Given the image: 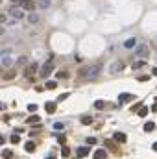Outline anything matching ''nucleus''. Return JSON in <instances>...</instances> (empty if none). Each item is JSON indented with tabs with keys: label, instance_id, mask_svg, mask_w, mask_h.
I'll list each match as a JSON object with an SVG mask.
<instances>
[{
	"label": "nucleus",
	"instance_id": "39",
	"mask_svg": "<svg viewBox=\"0 0 157 159\" xmlns=\"http://www.w3.org/2000/svg\"><path fill=\"white\" fill-rule=\"evenodd\" d=\"M150 111H154V113H155V111H157V104H154V106L150 107Z\"/></svg>",
	"mask_w": 157,
	"mask_h": 159
},
{
	"label": "nucleus",
	"instance_id": "42",
	"mask_svg": "<svg viewBox=\"0 0 157 159\" xmlns=\"http://www.w3.org/2000/svg\"><path fill=\"white\" fill-rule=\"evenodd\" d=\"M46 159H56V157H54V156H48V157H46Z\"/></svg>",
	"mask_w": 157,
	"mask_h": 159
},
{
	"label": "nucleus",
	"instance_id": "5",
	"mask_svg": "<svg viewBox=\"0 0 157 159\" xmlns=\"http://www.w3.org/2000/svg\"><path fill=\"white\" fill-rule=\"evenodd\" d=\"M9 17L22 19V17H24V9H21V7H9Z\"/></svg>",
	"mask_w": 157,
	"mask_h": 159
},
{
	"label": "nucleus",
	"instance_id": "10",
	"mask_svg": "<svg viewBox=\"0 0 157 159\" xmlns=\"http://www.w3.org/2000/svg\"><path fill=\"white\" fill-rule=\"evenodd\" d=\"M113 139H115V141H118V142H126V141H128L126 133H122V131H116V133L113 135Z\"/></svg>",
	"mask_w": 157,
	"mask_h": 159
},
{
	"label": "nucleus",
	"instance_id": "35",
	"mask_svg": "<svg viewBox=\"0 0 157 159\" xmlns=\"http://www.w3.org/2000/svg\"><path fill=\"white\" fill-rule=\"evenodd\" d=\"M137 80H139V81H148V80H150V76H139Z\"/></svg>",
	"mask_w": 157,
	"mask_h": 159
},
{
	"label": "nucleus",
	"instance_id": "26",
	"mask_svg": "<svg viewBox=\"0 0 157 159\" xmlns=\"http://www.w3.org/2000/svg\"><path fill=\"white\" fill-rule=\"evenodd\" d=\"M81 124H83V126H91V124H92V118H91V117H83V118H81Z\"/></svg>",
	"mask_w": 157,
	"mask_h": 159
},
{
	"label": "nucleus",
	"instance_id": "14",
	"mask_svg": "<svg viewBox=\"0 0 157 159\" xmlns=\"http://www.w3.org/2000/svg\"><path fill=\"white\" fill-rule=\"evenodd\" d=\"M28 22H31V24H37V22H39V15H37V13H30V15H28Z\"/></svg>",
	"mask_w": 157,
	"mask_h": 159
},
{
	"label": "nucleus",
	"instance_id": "16",
	"mask_svg": "<svg viewBox=\"0 0 157 159\" xmlns=\"http://www.w3.org/2000/svg\"><path fill=\"white\" fill-rule=\"evenodd\" d=\"M104 146H105V148H109V150H113V152L116 150L115 142H113V141H109V139H107V141H104Z\"/></svg>",
	"mask_w": 157,
	"mask_h": 159
},
{
	"label": "nucleus",
	"instance_id": "19",
	"mask_svg": "<svg viewBox=\"0 0 157 159\" xmlns=\"http://www.w3.org/2000/svg\"><path fill=\"white\" fill-rule=\"evenodd\" d=\"M39 120H41V118H39L37 115H31V117H30L28 120H26V122H28V124H35V126H37V124H39Z\"/></svg>",
	"mask_w": 157,
	"mask_h": 159
},
{
	"label": "nucleus",
	"instance_id": "38",
	"mask_svg": "<svg viewBox=\"0 0 157 159\" xmlns=\"http://www.w3.org/2000/svg\"><path fill=\"white\" fill-rule=\"evenodd\" d=\"M57 141H59L61 144H63V142H65V135H59V137H57Z\"/></svg>",
	"mask_w": 157,
	"mask_h": 159
},
{
	"label": "nucleus",
	"instance_id": "20",
	"mask_svg": "<svg viewBox=\"0 0 157 159\" xmlns=\"http://www.w3.org/2000/svg\"><path fill=\"white\" fill-rule=\"evenodd\" d=\"M155 130V122H146L144 124V131H154Z\"/></svg>",
	"mask_w": 157,
	"mask_h": 159
},
{
	"label": "nucleus",
	"instance_id": "2",
	"mask_svg": "<svg viewBox=\"0 0 157 159\" xmlns=\"http://www.w3.org/2000/svg\"><path fill=\"white\" fill-rule=\"evenodd\" d=\"M37 71H41V69H39V63H35V61H33V63H30L28 67L24 69V78H30V80H31Z\"/></svg>",
	"mask_w": 157,
	"mask_h": 159
},
{
	"label": "nucleus",
	"instance_id": "34",
	"mask_svg": "<svg viewBox=\"0 0 157 159\" xmlns=\"http://www.w3.org/2000/svg\"><path fill=\"white\" fill-rule=\"evenodd\" d=\"M87 144H96V139H94V137H89V139H87Z\"/></svg>",
	"mask_w": 157,
	"mask_h": 159
},
{
	"label": "nucleus",
	"instance_id": "25",
	"mask_svg": "<svg viewBox=\"0 0 157 159\" xmlns=\"http://www.w3.org/2000/svg\"><path fill=\"white\" fill-rule=\"evenodd\" d=\"M56 76H57L59 80H65V78H69V72H67V71H59Z\"/></svg>",
	"mask_w": 157,
	"mask_h": 159
},
{
	"label": "nucleus",
	"instance_id": "18",
	"mask_svg": "<svg viewBox=\"0 0 157 159\" xmlns=\"http://www.w3.org/2000/svg\"><path fill=\"white\" fill-rule=\"evenodd\" d=\"M94 157H96V159H105V157H107V154H105L104 150H96V152H94Z\"/></svg>",
	"mask_w": 157,
	"mask_h": 159
},
{
	"label": "nucleus",
	"instance_id": "11",
	"mask_svg": "<svg viewBox=\"0 0 157 159\" xmlns=\"http://www.w3.org/2000/svg\"><path fill=\"white\" fill-rule=\"evenodd\" d=\"M133 100V94H128V92H122V94L118 96V102L124 104V102H131Z\"/></svg>",
	"mask_w": 157,
	"mask_h": 159
},
{
	"label": "nucleus",
	"instance_id": "40",
	"mask_svg": "<svg viewBox=\"0 0 157 159\" xmlns=\"http://www.w3.org/2000/svg\"><path fill=\"white\" fill-rule=\"evenodd\" d=\"M152 74H154V76H157V67L154 69V71H152Z\"/></svg>",
	"mask_w": 157,
	"mask_h": 159
},
{
	"label": "nucleus",
	"instance_id": "3",
	"mask_svg": "<svg viewBox=\"0 0 157 159\" xmlns=\"http://www.w3.org/2000/svg\"><path fill=\"white\" fill-rule=\"evenodd\" d=\"M100 72H102V63H96V65H92V67L89 69V80H94V78H98V76H100Z\"/></svg>",
	"mask_w": 157,
	"mask_h": 159
},
{
	"label": "nucleus",
	"instance_id": "8",
	"mask_svg": "<svg viewBox=\"0 0 157 159\" xmlns=\"http://www.w3.org/2000/svg\"><path fill=\"white\" fill-rule=\"evenodd\" d=\"M89 154H91V148H87V146H80V148L76 150V157L81 159V157H87Z\"/></svg>",
	"mask_w": 157,
	"mask_h": 159
},
{
	"label": "nucleus",
	"instance_id": "12",
	"mask_svg": "<svg viewBox=\"0 0 157 159\" xmlns=\"http://www.w3.org/2000/svg\"><path fill=\"white\" fill-rule=\"evenodd\" d=\"M11 61H13V59H11V57L7 56V54H4V56H2V67H4V69L11 67Z\"/></svg>",
	"mask_w": 157,
	"mask_h": 159
},
{
	"label": "nucleus",
	"instance_id": "23",
	"mask_svg": "<svg viewBox=\"0 0 157 159\" xmlns=\"http://www.w3.org/2000/svg\"><path fill=\"white\" fill-rule=\"evenodd\" d=\"M39 6H41L43 9H48L50 7V0H39Z\"/></svg>",
	"mask_w": 157,
	"mask_h": 159
},
{
	"label": "nucleus",
	"instance_id": "27",
	"mask_svg": "<svg viewBox=\"0 0 157 159\" xmlns=\"http://www.w3.org/2000/svg\"><path fill=\"white\" fill-rule=\"evenodd\" d=\"M94 107H96V109H104V107H105V102H102V100H96V102H94Z\"/></svg>",
	"mask_w": 157,
	"mask_h": 159
},
{
	"label": "nucleus",
	"instance_id": "7",
	"mask_svg": "<svg viewBox=\"0 0 157 159\" xmlns=\"http://www.w3.org/2000/svg\"><path fill=\"white\" fill-rule=\"evenodd\" d=\"M21 9L33 11L35 9V2H33V0H21Z\"/></svg>",
	"mask_w": 157,
	"mask_h": 159
},
{
	"label": "nucleus",
	"instance_id": "13",
	"mask_svg": "<svg viewBox=\"0 0 157 159\" xmlns=\"http://www.w3.org/2000/svg\"><path fill=\"white\" fill-rule=\"evenodd\" d=\"M45 109H46V113H48V115H52L54 111H56V104H54V102H46L45 104Z\"/></svg>",
	"mask_w": 157,
	"mask_h": 159
},
{
	"label": "nucleus",
	"instance_id": "36",
	"mask_svg": "<svg viewBox=\"0 0 157 159\" xmlns=\"http://www.w3.org/2000/svg\"><path fill=\"white\" fill-rule=\"evenodd\" d=\"M61 128H63L61 122H56V124H54V130H61Z\"/></svg>",
	"mask_w": 157,
	"mask_h": 159
},
{
	"label": "nucleus",
	"instance_id": "24",
	"mask_svg": "<svg viewBox=\"0 0 157 159\" xmlns=\"http://www.w3.org/2000/svg\"><path fill=\"white\" fill-rule=\"evenodd\" d=\"M144 65H146V61H144V59H139V61H135V63H133V69H140V67H144Z\"/></svg>",
	"mask_w": 157,
	"mask_h": 159
},
{
	"label": "nucleus",
	"instance_id": "31",
	"mask_svg": "<svg viewBox=\"0 0 157 159\" xmlns=\"http://www.w3.org/2000/svg\"><path fill=\"white\" fill-rule=\"evenodd\" d=\"M28 111H30V113H35V111H37V104H30V106H28Z\"/></svg>",
	"mask_w": 157,
	"mask_h": 159
},
{
	"label": "nucleus",
	"instance_id": "17",
	"mask_svg": "<svg viewBox=\"0 0 157 159\" xmlns=\"http://www.w3.org/2000/svg\"><path fill=\"white\" fill-rule=\"evenodd\" d=\"M89 69H91V67H81L80 69V76H81V78H89Z\"/></svg>",
	"mask_w": 157,
	"mask_h": 159
},
{
	"label": "nucleus",
	"instance_id": "33",
	"mask_svg": "<svg viewBox=\"0 0 157 159\" xmlns=\"http://www.w3.org/2000/svg\"><path fill=\"white\" fill-rule=\"evenodd\" d=\"M69 98V92H65V94H59V98H57V102H63V100Z\"/></svg>",
	"mask_w": 157,
	"mask_h": 159
},
{
	"label": "nucleus",
	"instance_id": "28",
	"mask_svg": "<svg viewBox=\"0 0 157 159\" xmlns=\"http://www.w3.org/2000/svg\"><path fill=\"white\" fill-rule=\"evenodd\" d=\"M148 111H150V109H148V107H140V109H139V117H146V115H148Z\"/></svg>",
	"mask_w": 157,
	"mask_h": 159
},
{
	"label": "nucleus",
	"instance_id": "37",
	"mask_svg": "<svg viewBox=\"0 0 157 159\" xmlns=\"http://www.w3.org/2000/svg\"><path fill=\"white\" fill-rule=\"evenodd\" d=\"M61 154H63V157H69V154H70V152H69V148H63V152H61Z\"/></svg>",
	"mask_w": 157,
	"mask_h": 159
},
{
	"label": "nucleus",
	"instance_id": "30",
	"mask_svg": "<svg viewBox=\"0 0 157 159\" xmlns=\"http://www.w3.org/2000/svg\"><path fill=\"white\" fill-rule=\"evenodd\" d=\"M11 142H13V144H19V142H21V137H19V135H11Z\"/></svg>",
	"mask_w": 157,
	"mask_h": 159
},
{
	"label": "nucleus",
	"instance_id": "21",
	"mask_svg": "<svg viewBox=\"0 0 157 159\" xmlns=\"http://www.w3.org/2000/svg\"><path fill=\"white\" fill-rule=\"evenodd\" d=\"M26 152H35V142H31V141H28L26 142Z\"/></svg>",
	"mask_w": 157,
	"mask_h": 159
},
{
	"label": "nucleus",
	"instance_id": "29",
	"mask_svg": "<svg viewBox=\"0 0 157 159\" xmlns=\"http://www.w3.org/2000/svg\"><path fill=\"white\" fill-rule=\"evenodd\" d=\"M57 87V81H46V89H56Z\"/></svg>",
	"mask_w": 157,
	"mask_h": 159
},
{
	"label": "nucleus",
	"instance_id": "22",
	"mask_svg": "<svg viewBox=\"0 0 157 159\" xmlns=\"http://www.w3.org/2000/svg\"><path fill=\"white\" fill-rule=\"evenodd\" d=\"M2 157L4 159H11L13 157V152H11V150H2Z\"/></svg>",
	"mask_w": 157,
	"mask_h": 159
},
{
	"label": "nucleus",
	"instance_id": "41",
	"mask_svg": "<svg viewBox=\"0 0 157 159\" xmlns=\"http://www.w3.org/2000/svg\"><path fill=\"white\" fill-rule=\"evenodd\" d=\"M152 148H154V150H155V152H157V142H154V146H152Z\"/></svg>",
	"mask_w": 157,
	"mask_h": 159
},
{
	"label": "nucleus",
	"instance_id": "4",
	"mask_svg": "<svg viewBox=\"0 0 157 159\" xmlns=\"http://www.w3.org/2000/svg\"><path fill=\"white\" fill-rule=\"evenodd\" d=\"M126 69V63L122 59L120 61H115V63H111V67H109V72H113V74H115V72H122Z\"/></svg>",
	"mask_w": 157,
	"mask_h": 159
},
{
	"label": "nucleus",
	"instance_id": "32",
	"mask_svg": "<svg viewBox=\"0 0 157 159\" xmlns=\"http://www.w3.org/2000/svg\"><path fill=\"white\" fill-rule=\"evenodd\" d=\"M26 61H28V59H26V56H21V57L17 59V63H19V65H26Z\"/></svg>",
	"mask_w": 157,
	"mask_h": 159
},
{
	"label": "nucleus",
	"instance_id": "6",
	"mask_svg": "<svg viewBox=\"0 0 157 159\" xmlns=\"http://www.w3.org/2000/svg\"><path fill=\"white\" fill-rule=\"evenodd\" d=\"M135 52H137V56H139V57H146L148 54H150V48H148L146 45H139L135 48Z\"/></svg>",
	"mask_w": 157,
	"mask_h": 159
},
{
	"label": "nucleus",
	"instance_id": "1",
	"mask_svg": "<svg viewBox=\"0 0 157 159\" xmlns=\"http://www.w3.org/2000/svg\"><path fill=\"white\" fill-rule=\"evenodd\" d=\"M52 71H54V63L52 61H46L41 67V71H39V76H41V78H48V76L52 74Z\"/></svg>",
	"mask_w": 157,
	"mask_h": 159
},
{
	"label": "nucleus",
	"instance_id": "9",
	"mask_svg": "<svg viewBox=\"0 0 157 159\" xmlns=\"http://www.w3.org/2000/svg\"><path fill=\"white\" fill-rule=\"evenodd\" d=\"M135 45H137L135 37H129L128 41H124V48H128V50H133V48H135Z\"/></svg>",
	"mask_w": 157,
	"mask_h": 159
},
{
	"label": "nucleus",
	"instance_id": "43",
	"mask_svg": "<svg viewBox=\"0 0 157 159\" xmlns=\"http://www.w3.org/2000/svg\"><path fill=\"white\" fill-rule=\"evenodd\" d=\"M50 2H52V0H50Z\"/></svg>",
	"mask_w": 157,
	"mask_h": 159
},
{
	"label": "nucleus",
	"instance_id": "15",
	"mask_svg": "<svg viewBox=\"0 0 157 159\" xmlns=\"http://www.w3.org/2000/svg\"><path fill=\"white\" fill-rule=\"evenodd\" d=\"M2 78L6 80V81H7V80H13V78H15V71H13V69H11V71L4 72V76H2Z\"/></svg>",
	"mask_w": 157,
	"mask_h": 159
}]
</instances>
